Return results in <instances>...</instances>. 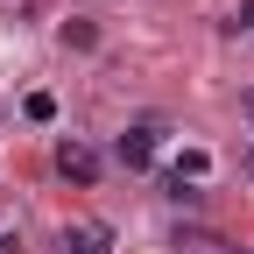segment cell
I'll return each instance as SVG.
<instances>
[{"label":"cell","instance_id":"cell-1","mask_svg":"<svg viewBox=\"0 0 254 254\" xmlns=\"http://www.w3.org/2000/svg\"><path fill=\"white\" fill-rule=\"evenodd\" d=\"M155 141H163V127H155V120H141V127H127V134L113 141V155H120V170H148V163H155Z\"/></svg>","mask_w":254,"mask_h":254},{"label":"cell","instance_id":"cell-2","mask_svg":"<svg viewBox=\"0 0 254 254\" xmlns=\"http://www.w3.org/2000/svg\"><path fill=\"white\" fill-rule=\"evenodd\" d=\"M57 170L71 177V184H92V177H99V155H92V148L71 134V141H57Z\"/></svg>","mask_w":254,"mask_h":254},{"label":"cell","instance_id":"cell-3","mask_svg":"<svg viewBox=\"0 0 254 254\" xmlns=\"http://www.w3.org/2000/svg\"><path fill=\"white\" fill-rule=\"evenodd\" d=\"M64 247H71V254H106L113 233H106V226H71V233H64Z\"/></svg>","mask_w":254,"mask_h":254},{"label":"cell","instance_id":"cell-4","mask_svg":"<svg viewBox=\"0 0 254 254\" xmlns=\"http://www.w3.org/2000/svg\"><path fill=\"white\" fill-rule=\"evenodd\" d=\"M64 43H71V50H92V43H99V28H92V21H64Z\"/></svg>","mask_w":254,"mask_h":254},{"label":"cell","instance_id":"cell-5","mask_svg":"<svg viewBox=\"0 0 254 254\" xmlns=\"http://www.w3.org/2000/svg\"><path fill=\"white\" fill-rule=\"evenodd\" d=\"M205 170H212V155H205V148H190V155H184V163H177V177H190V184H198Z\"/></svg>","mask_w":254,"mask_h":254},{"label":"cell","instance_id":"cell-6","mask_svg":"<svg viewBox=\"0 0 254 254\" xmlns=\"http://www.w3.org/2000/svg\"><path fill=\"white\" fill-rule=\"evenodd\" d=\"M21 113H28V120H57V99H50V92H28Z\"/></svg>","mask_w":254,"mask_h":254},{"label":"cell","instance_id":"cell-7","mask_svg":"<svg viewBox=\"0 0 254 254\" xmlns=\"http://www.w3.org/2000/svg\"><path fill=\"white\" fill-rule=\"evenodd\" d=\"M247 177H254V141H247Z\"/></svg>","mask_w":254,"mask_h":254},{"label":"cell","instance_id":"cell-8","mask_svg":"<svg viewBox=\"0 0 254 254\" xmlns=\"http://www.w3.org/2000/svg\"><path fill=\"white\" fill-rule=\"evenodd\" d=\"M247 113H254V92H247Z\"/></svg>","mask_w":254,"mask_h":254}]
</instances>
